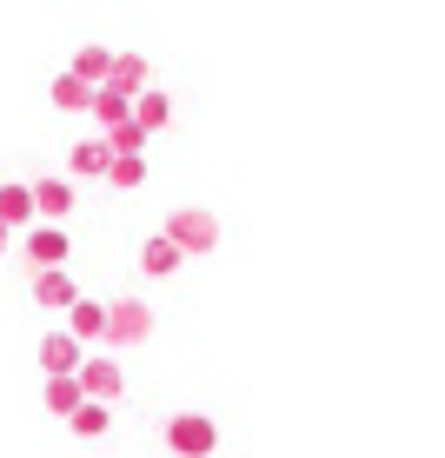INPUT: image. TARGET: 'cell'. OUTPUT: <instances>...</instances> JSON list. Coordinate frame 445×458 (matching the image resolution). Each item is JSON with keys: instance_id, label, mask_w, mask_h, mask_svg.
Returning a JSON list of instances; mask_svg holds the SVG:
<instances>
[{"instance_id": "cell-17", "label": "cell", "mask_w": 445, "mask_h": 458, "mask_svg": "<svg viewBox=\"0 0 445 458\" xmlns=\"http://www.w3.org/2000/svg\"><path fill=\"white\" fill-rule=\"evenodd\" d=\"M81 378H47V412H54V419H73V412H81Z\"/></svg>"}, {"instance_id": "cell-5", "label": "cell", "mask_w": 445, "mask_h": 458, "mask_svg": "<svg viewBox=\"0 0 445 458\" xmlns=\"http://www.w3.org/2000/svg\"><path fill=\"white\" fill-rule=\"evenodd\" d=\"M73 378H81V399H87V405H114L120 386H126V378H120V359H81V372H73Z\"/></svg>"}, {"instance_id": "cell-7", "label": "cell", "mask_w": 445, "mask_h": 458, "mask_svg": "<svg viewBox=\"0 0 445 458\" xmlns=\"http://www.w3.org/2000/svg\"><path fill=\"white\" fill-rule=\"evenodd\" d=\"M73 81H81V87H93V93H100L107 87V73H114V47H107V40H81V47H73Z\"/></svg>"}, {"instance_id": "cell-19", "label": "cell", "mask_w": 445, "mask_h": 458, "mask_svg": "<svg viewBox=\"0 0 445 458\" xmlns=\"http://www.w3.org/2000/svg\"><path fill=\"white\" fill-rule=\"evenodd\" d=\"M107 186H120V193L147 186V160H114V166H107Z\"/></svg>"}, {"instance_id": "cell-12", "label": "cell", "mask_w": 445, "mask_h": 458, "mask_svg": "<svg viewBox=\"0 0 445 458\" xmlns=\"http://www.w3.org/2000/svg\"><path fill=\"white\" fill-rule=\"evenodd\" d=\"M73 299H81V286H73L67 273H34V306H47V312H67Z\"/></svg>"}, {"instance_id": "cell-2", "label": "cell", "mask_w": 445, "mask_h": 458, "mask_svg": "<svg viewBox=\"0 0 445 458\" xmlns=\"http://www.w3.org/2000/svg\"><path fill=\"white\" fill-rule=\"evenodd\" d=\"M167 452H173V458H213V452H219L213 412H173V419H167Z\"/></svg>"}, {"instance_id": "cell-15", "label": "cell", "mask_w": 445, "mask_h": 458, "mask_svg": "<svg viewBox=\"0 0 445 458\" xmlns=\"http://www.w3.org/2000/svg\"><path fill=\"white\" fill-rule=\"evenodd\" d=\"M0 226H7V233L34 226V193H27V186H0Z\"/></svg>"}, {"instance_id": "cell-20", "label": "cell", "mask_w": 445, "mask_h": 458, "mask_svg": "<svg viewBox=\"0 0 445 458\" xmlns=\"http://www.w3.org/2000/svg\"><path fill=\"white\" fill-rule=\"evenodd\" d=\"M67 425H73V432H81V438H100L107 425H114V412H107V405H81V412H73Z\"/></svg>"}, {"instance_id": "cell-10", "label": "cell", "mask_w": 445, "mask_h": 458, "mask_svg": "<svg viewBox=\"0 0 445 458\" xmlns=\"http://www.w3.org/2000/svg\"><path fill=\"white\" fill-rule=\"evenodd\" d=\"M107 166H114L107 140H81V147L67 153V173H73V180H107Z\"/></svg>"}, {"instance_id": "cell-8", "label": "cell", "mask_w": 445, "mask_h": 458, "mask_svg": "<svg viewBox=\"0 0 445 458\" xmlns=\"http://www.w3.org/2000/svg\"><path fill=\"white\" fill-rule=\"evenodd\" d=\"M60 333H67V339L87 352L93 339H107V306H100V299H73V306H67V326H60Z\"/></svg>"}, {"instance_id": "cell-14", "label": "cell", "mask_w": 445, "mask_h": 458, "mask_svg": "<svg viewBox=\"0 0 445 458\" xmlns=\"http://www.w3.org/2000/svg\"><path fill=\"white\" fill-rule=\"evenodd\" d=\"M107 87H120V93H147V87H153V73H147V60H140V54H114V73H107Z\"/></svg>"}, {"instance_id": "cell-6", "label": "cell", "mask_w": 445, "mask_h": 458, "mask_svg": "<svg viewBox=\"0 0 445 458\" xmlns=\"http://www.w3.org/2000/svg\"><path fill=\"white\" fill-rule=\"evenodd\" d=\"M27 193H34V226H60V219L73 213V180H54V173H47Z\"/></svg>"}, {"instance_id": "cell-11", "label": "cell", "mask_w": 445, "mask_h": 458, "mask_svg": "<svg viewBox=\"0 0 445 458\" xmlns=\"http://www.w3.org/2000/svg\"><path fill=\"white\" fill-rule=\"evenodd\" d=\"M173 120V100H167V93L160 87H147V93H133V126H140V133H160V126Z\"/></svg>"}, {"instance_id": "cell-18", "label": "cell", "mask_w": 445, "mask_h": 458, "mask_svg": "<svg viewBox=\"0 0 445 458\" xmlns=\"http://www.w3.org/2000/svg\"><path fill=\"white\" fill-rule=\"evenodd\" d=\"M54 106H60V114H87V106H93V87H81L73 73H60V81H54Z\"/></svg>"}, {"instance_id": "cell-16", "label": "cell", "mask_w": 445, "mask_h": 458, "mask_svg": "<svg viewBox=\"0 0 445 458\" xmlns=\"http://www.w3.org/2000/svg\"><path fill=\"white\" fill-rule=\"evenodd\" d=\"M140 273H147V279H167V273H180V252H173V240H160V233H153V240L140 246Z\"/></svg>"}, {"instance_id": "cell-9", "label": "cell", "mask_w": 445, "mask_h": 458, "mask_svg": "<svg viewBox=\"0 0 445 458\" xmlns=\"http://www.w3.org/2000/svg\"><path fill=\"white\" fill-rule=\"evenodd\" d=\"M34 359H40V372H47V378H73V372H81V359H87V352H81V345H73L67 333H47Z\"/></svg>"}, {"instance_id": "cell-3", "label": "cell", "mask_w": 445, "mask_h": 458, "mask_svg": "<svg viewBox=\"0 0 445 458\" xmlns=\"http://www.w3.org/2000/svg\"><path fill=\"white\" fill-rule=\"evenodd\" d=\"M147 339H153L147 299H107V345H147Z\"/></svg>"}, {"instance_id": "cell-13", "label": "cell", "mask_w": 445, "mask_h": 458, "mask_svg": "<svg viewBox=\"0 0 445 458\" xmlns=\"http://www.w3.org/2000/svg\"><path fill=\"white\" fill-rule=\"evenodd\" d=\"M87 114L100 120L107 133H114V126H126V120H133V93H120V87H100V93H93V106H87Z\"/></svg>"}, {"instance_id": "cell-4", "label": "cell", "mask_w": 445, "mask_h": 458, "mask_svg": "<svg viewBox=\"0 0 445 458\" xmlns=\"http://www.w3.org/2000/svg\"><path fill=\"white\" fill-rule=\"evenodd\" d=\"M21 252L34 259V273H67V233L60 226H27V240H21Z\"/></svg>"}, {"instance_id": "cell-21", "label": "cell", "mask_w": 445, "mask_h": 458, "mask_svg": "<svg viewBox=\"0 0 445 458\" xmlns=\"http://www.w3.org/2000/svg\"><path fill=\"white\" fill-rule=\"evenodd\" d=\"M7 246H13V233H7V226H0V252H7Z\"/></svg>"}, {"instance_id": "cell-1", "label": "cell", "mask_w": 445, "mask_h": 458, "mask_svg": "<svg viewBox=\"0 0 445 458\" xmlns=\"http://www.w3.org/2000/svg\"><path fill=\"white\" fill-rule=\"evenodd\" d=\"M160 240H173V252H213L219 246V219L206 213V207H180V213H167V226H160Z\"/></svg>"}]
</instances>
